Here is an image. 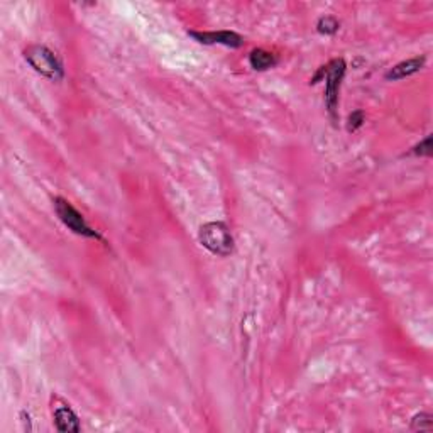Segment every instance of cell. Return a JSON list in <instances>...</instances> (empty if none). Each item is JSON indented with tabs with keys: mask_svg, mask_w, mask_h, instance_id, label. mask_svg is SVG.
I'll list each match as a JSON object with an SVG mask.
<instances>
[{
	"mask_svg": "<svg viewBox=\"0 0 433 433\" xmlns=\"http://www.w3.org/2000/svg\"><path fill=\"white\" fill-rule=\"evenodd\" d=\"M346 61L332 60L327 66H321L315 75L311 83H319V80L325 78V105H327L330 119L336 122L338 109V92H341L342 80L346 77Z\"/></svg>",
	"mask_w": 433,
	"mask_h": 433,
	"instance_id": "1",
	"label": "cell"
},
{
	"mask_svg": "<svg viewBox=\"0 0 433 433\" xmlns=\"http://www.w3.org/2000/svg\"><path fill=\"white\" fill-rule=\"evenodd\" d=\"M24 60L33 68L36 73L41 77L51 80V82H60L65 77V68L61 61L51 49L43 46V44H31L24 49Z\"/></svg>",
	"mask_w": 433,
	"mask_h": 433,
	"instance_id": "2",
	"label": "cell"
},
{
	"mask_svg": "<svg viewBox=\"0 0 433 433\" xmlns=\"http://www.w3.org/2000/svg\"><path fill=\"white\" fill-rule=\"evenodd\" d=\"M200 244L215 256L227 257L234 252V237L224 222H207L200 227Z\"/></svg>",
	"mask_w": 433,
	"mask_h": 433,
	"instance_id": "3",
	"label": "cell"
},
{
	"mask_svg": "<svg viewBox=\"0 0 433 433\" xmlns=\"http://www.w3.org/2000/svg\"><path fill=\"white\" fill-rule=\"evenodd\" d=\"M53 203H55V212H56L58 218H60L61 224H63L66 229H70L73 234L80 235V237L95 239V240H102V242H104L102 235L87 224V220H85L82 213H80L78 210L68 202V200L58 196Z\"/></svg>",
	"mask_w": 433,
	"mask_h": 433,
	"instance_id": "4",
	"label": "cell"
},
{
	"mask_svg": "<svg viewBox=\"0 0 433 433\" xmlns=\"http://www.w3.org/2000/svg\"><path fill=\"white\" fill-rule=\"evenodd\" d=\"M53 419H55V427L58 432L78 433L82 430L78 415L70 408V405H66L60 398H56L55 403H53Z\"/></svg>",
	"mask_w": 433,
	"mask_h": 433,
	"instance_id": "5",
	"label": "cell"
},
{
	"mask_svg": "<svg viewBox=\"0 0 433 433\" xmlns=\"http://www.w3.org/2000/svg\"><path fill=\"white\" fill-rule=\"evenodd\" d=\"M191 38L202 44H222L229 48H240L244 44V38L232 31H210V33H198V31H190Z\"/></svg>",
	"mask_w": 433,
	"mask_h": 433,
	"instance_id": "6",
	"label": "cell"
},
{
	"mask_svg": "<svg viewBox=\"0 0 433 433\" xmlns=\"http://www.w3.org/2000/svg\"><path fill=\"white\" fill-rule=\"evenodd\" d=\"M427 63V56H415L412 60L401 61V63L395 65L392 68L386 73V80L390 82H398V80H405L412 75L418 73Z\"/></svg>",
	"mask_w": 433,
	"mask_h": 433,
	"instance_id": "7",
	"label": "cell"
},
{
	"mask_svg": "<svg viewBox=\"0 0 433 433\" xmlns=\"http://www.w3.org/2000/svg\"><path fill=\"white\" fill-rule=\"evenodd\" d=\"M278 60L273 53L266 51V49H252L251 55H249V65L252 66L256 71H266L274 68Z\"/></svg>",
	"mask_w": 433,
	"mask_h": 433,
	"instance_id": "8",
	"label": "cell"
},
{
	"mask_svg": "<svg viewBox=\"0 0 433 433\" xmlns=\"http://www.w3.org/2000/svg\"><path fill=\"white\" fill-rule=\"evenodd\" d=\"M338 29H341V22H338L333 16H324L320 17L319 22H316V31H319L320 34L333 36Z\"/></svg>",
	"mask_w": 433,
	"mask_h": 433,
	"instance_id": "9",
	"label": "cell"
},
{
	"mask_svg": "<svg viewBox=\"0 0 433 433\" xmlns=\"http://www.w3.org/2000/svg\"><path fill=\"white\" fill-rule=\"evenodd\" d=\"M410 428L413 432H430L433 428V417L430 413H418L412 418Z\"/></svg>",
	"mask_w": 433,
	"mask_h": 433,
	"instance_id": "10",
	"label": "cell"
},
{
	"mask_svg": "<svg viewBox=\"0 0 433 433\" xmlns=\"http://www.w3.org/2000/svg\"><path fill=\"white\" fill-rule=\"evenodd\" d=\"M433 147H432V136H427L425 139H423L419 144H417L413 147L412 151H410V154L413 156H419V158H430L433 153Z\"/></svg>",
	"mask_w": 433,
	"mask_h": 433,
	"instance_id": "11",
	"label": "cell"
},
{
	"mask_svg": "<svg viewBox=\"0 0 433 433\" xmlns=\"http://www.w3.org/2000/svg\"><path fill=\"white\" fill-rule=\"evenodd\" d=\"M364 122H365L364 112H360V110H356V112H352L349 115V120H347V131L356 132L357 129L363 127Z\"/></svg>",
	"mask_w": 433,
	"mask_h": 433,
	"instance_id": "12",
	"label": "cell"
}]
</instances>
